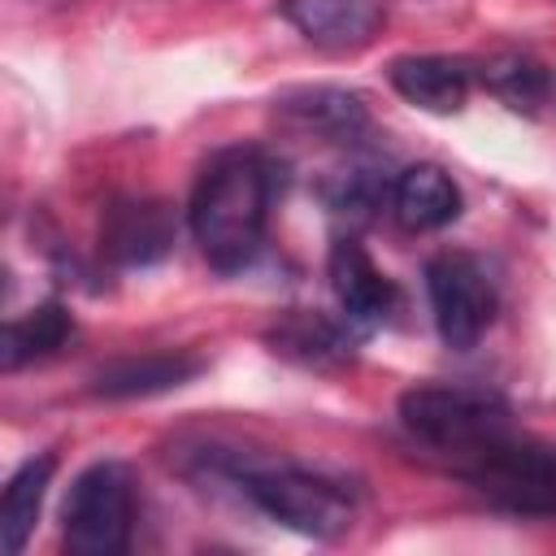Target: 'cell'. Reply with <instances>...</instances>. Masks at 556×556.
<instances>
[{
	"mask_svg": "<svg viewBox=\"0 0 556 556\" xmlns=\"http://www.w3.org/2000/svg\"><path fill=\"white\" fill-rule=\"evenodd\" d=\"M426 295L434 330L452 352H469L495 321L500 291L491 269L473 252H439L426 265Z\"/></svg>",
	"mask_w": 556,
	"mask_h": 556,
	"instance_id": "8992f818",
	"label": "cell"
},
{
	"mask_svg": "<svg viewBox=\"0 0 556 556\" xmlns=\"http://www.w3.org/2000/svg\"><path fill=\"white\" fill-rule=\"evenodd\" d=\"M482 500L517 517H556V443L534 434H504L456 465Z\"/></svg>",
	"mask_w": 556,
	"mask_h": 556,
	"instance_id": "277c9868",
	"label": "cell"
},
{
	"mask_svg": "<svg viewBox=\"0 0 556 556\" xmlns=\"http://www.w3.org/2000/svg\"><path fill=\"white\" fill-rule=\"evenodd\" d=\"M204 369L195 352H148V356H126L104 365L91 378V395L100 400H135V395H161L182 382H191Z\"/></svg>",
	"mask_w": 556,
	"mask_h": 556,
	"instance_id": "4fadbf2b",
	"label": "cell"
},
{
	"mask_svg": "<svg viewBox=\"0 0 556 556\" xmlns=\"http://www.w3.org/2000/svg\"><path fill=\"white\" fill-rule=\"evenodd\" d=\"M135 530V478L122 460L87 465L61 508V543L78 556H117Z\"/></svg>",
	"mask_w": 556,
	"mask_h": 556,
	"instance_id": "5b68a950",
	"label": "cell"
},
{
	"mask_svg": "<svg viewBox=\"0 0 556 556\" xmlns=\"http://www.w3.org/2000/svg\"><path fill=\"white\" fill-rule=\"evenodd\" d=\"M265 343L274 356L295 361L304 369H339L352 361V326L334 321L317 308H287L269 321Z\"/></svg>",
	"mask_w": 556,
	"mask_h": 556,
	"instance_id": "7c38bea8",
	"label": "cell"
},
{
	"mask_svg": "<svg viewBox=\"0 0 556 556\" xmlns=\"http://www.w3.org/2000/svg\"><path fill=\"white\" fill-rule=\"evenodd\" d=\"M387 83L395 87V96H404L426 113H460L478 83V65L465 56L408 52L387 65Z\"/></svg>",
	"mask_w": 556,
	"mask_h": 556,
	"instance_id": "8fae6325",
	"label": "cell"
},
{
	"mask_svg": "<svg viewBox=\"0 0 556 556\" xmlns=\"http://www.w3.org/2000/svg\"><path fill=\"white\" fill-rule=\"evenodd\" d=\"M200 460L217 478L235 482V491L248 495L265 517H274L278 526L295 534L339 539L352 526V495L321 473H308L291 460H252V456L217 452V447H204Z\"/></svg>",
	"mask_w": 556,
	"mask_h": 556,
	"instance_id": "7a4b0ae2",
	"label": "cell"
},
{
	"mask_svg": "<svg viewBox=\"0 0 556 556\" xmlns=\"http://www.w3.org/2000/svg\"><path fill=\"white\" fill-rule=\"evenodd\" d=\"M178 217L165 200L130 195L113 200L100 217V252L113 265H156L174 252Z\"/></svg>",
	"mask_w": 556,
	"mask_h": 556,
	"instance_id": "52a82bcc",
	"label": "cell"
},
{
	"mask_svg": "<svg viewBox=\"0 0 556 556\" xmlns=\"http://www.w3.org/2000/svg\"><path fill=\"white\" fill-rule=\"evenodd\" d=\"M52 473H56V456L39 452V456L22 460L17 473L9 478L4 500H0V526H4V552L9 556H17L26 547V539L35 534V521L43 513V495H48Z\"/></svg>",
	"mask_w": 556,
	"mask_h": 556,
	"instance_id": "2e32d148",
	"label": "cell"
},
{
	"mask_svg": "<svg viewBox=\"0 0 556 556\" xmlns=\"http://www.w3.org/2000/svg\"><path fill=\"white\" fill-rule=\"evenodd\" d=\"M326 200H330V208H334V213H348V217L365 222V217L378 208L382 187H378V178H374L369 169H352L348 178H339V182L326 191Z\"/></svg>",
	"mask_w": 556,
	"mask_h": 556,
	"instance_id": "ac0fdd59",
	"label": "cell"
},
{
	"mask_svg": "<svg viewBox=\"0 0 556 556\" xmlns=\"http://www.w3.org/2000/svg\"><path fill=\"white\" fill-rule=\"evenodd\" d=\"M391 213L404 230H443L460 217V187L443 165H408L391 187Z\"/></svg>",
	"mask_w": 556,
	"mask_h": 556,
	"instance_id": "5bb4252c",
	"label": "cell"
},
{
	"mask_svg": "<svg viewBox=\"0 0 556 556\" xmlns=\"http://www.w3.org/2000/svg\"><path fill=\"white\" fill-rule=\"evenodd\" d=\"M274 117L304 135V139H321V143H356L369 130V109L356 91L343 87H295L282 91L274 100Z\"/></svg>",
	"mask_w": 556,
	"mask_h": 556,
	"instance_id": "9c48e42d",
	"label": "cell"
},
{
	"mask_svg": "<svg viewBox=\"0 0 556 556\" xmlns=\"http://www.w3.org/2000/svg\"><path fill=\"white\" fill-rule=\"evenodd\" d=\"M278 13L326 52H356L387 22L382 0H278Z\"/></svg>",
	"mask_w": 556,
	"mask_h": 556,
	"instance_id": "30bf717a",
	"label": "cell"
},
{
	"mask_svg": "<svg viewBox=\"0 0 556 556\" xmlns=\"http://www.w3.org/2000/svg\"><path fill=\"white\" fill-rule=\"evenodd\" d=\"M473 65H478V83H482L495 100H504L513 113H534V109L547 100L552 78H547V70H543V61H534L530 52L504 48V52H491V56H482V61H473Z\"/></svg>",
	"mask_w": 556,
	"mask_h": 556,
	"instance_id": "e0dca14e",
	"label": "cell"
},
{
	"mask_svg": "<svg viewBox=\"0 0 556 556\" xmlns=\"http://www.w3.org/2000/svg\"><path fill=\"white\" fill-rule=\"evenodd\" d=\"M35 4H70V0H35Z\"/></svg>",
	"mask_w": 556,
	"mask_h": 556,
	"instance_id": "d6986e66",
	"label": "cell"
},
{
	"mask_svg": "<svg viewBox=\"0 0 556 556\" xmlns=\"http://www.w3.org/2000/svg\"><path fill=\"white\" fill-rule=\"evenodd\" d=\"M278 195V165L261 148H222L204 161L191 200L187 230L200 256L217 274H239L256 261Z\"/></svg>",
	"mask_w": 556,
	"mask_h": 556,
	"instance_id": "6da1fadb",
	"label": "cell"
},
{
	"mask_svg": "<svg viewBox=\"0 0 556 556\" xmlns=\"http://www.w3.org/2000/svg\"><path fill=\"white\" fill-rule=\"evenodd\" d=\"M400 426L430 452L447 456L452 469L495 439L513 434V408L491 387L469 382H421L400 395Z\"/></svg>",
	"mask_w": 556,
	"mask_h": 556,
	"instance_id": "3957f363",
	"label": "cell"
},
{
	"mask_svg": "<svg viewBox=\"0 0 556 556\" xmlns=\"http://www.w3.org/2000/svg\"><path fill=\"white\" fill-rule=\"evenodd\" d=\"M70 334H74L70 308H65L61 300H43L39 308H30V313H22V317H13V321L4 326L0 365L13 374V369H22V365H30V361H43V356L61 352V348L70 343Z\"/></svg>",
	"mask_w": 556,
	"mask_h": 556,
	"instance_id": "9a60e30c",
	"label": "cell"
},
{
	"mask_svg": "<svg viewBox=\"0 0 556 556\" xmlns=\"http://www.w3.org/2000/svg\"><path fill=\"white\" fill-rule=\"evenodd\" d=\"M326 278H330V291H334V300L343 308V321L352 330H378L382 321H391V313L400 304V291L356 239H334L330 243Z\"/></svg>",
	"mask_w": 556,
	"mask_h": 556,
	"instance_id": "ba28073f",
	"label": "cell"
}]
</instances>
